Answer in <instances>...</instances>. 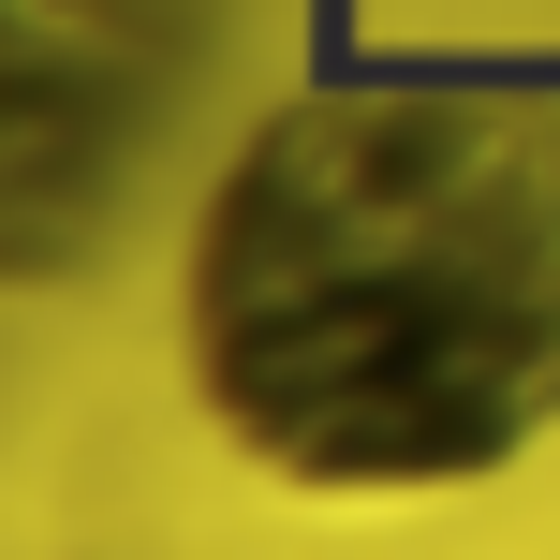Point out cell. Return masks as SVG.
Returning a JSON list of instances; mask_svg holds the SVG:
<instances>
[{
	"label": "cell",
	"instance_id": "1",
	"mask_svg": "<svg viewBox=\"0 0 560 560\" xmlns=\"http://www.w3.org/2000/svg\"><path fill=\"white\" fill-rule=\"evenodd\" d=\"M192 384L280 487H472L560 413V104L295 89L192 222Z\"/></svg>",
	"mask_w": 560,
	"mask_h": 560
}]
</instances>
